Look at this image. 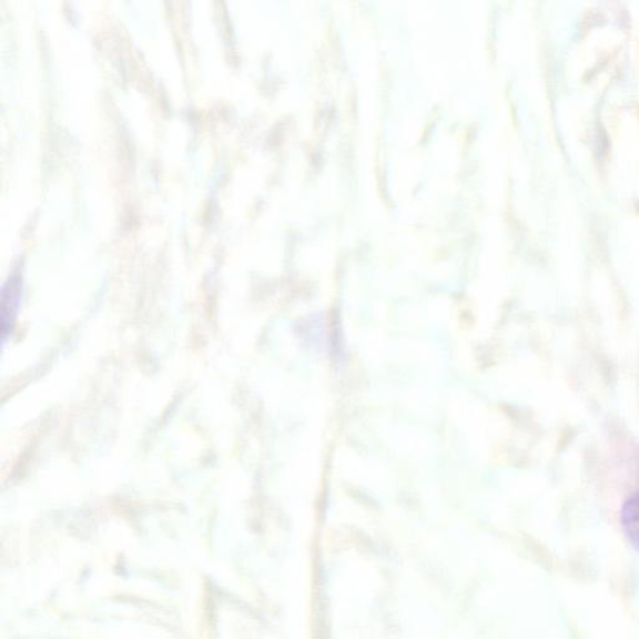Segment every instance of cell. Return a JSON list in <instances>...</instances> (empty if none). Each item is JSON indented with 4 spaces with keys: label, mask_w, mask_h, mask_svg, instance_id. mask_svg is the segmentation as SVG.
I'll return each mask as SVG.
<instances>
[{
    "label": "cell",
    "mask_w": 639,
    "mask_h": 639,
    "mask_svg": "<svg viewBox=\"0 0 639 639\" xmlns=\"http://www.w3.org/2000/svg\"><path fill=\"white\" fill-rule=\"evenodd\" d=\"M621 524L628 541L639 551V493L629 497L625 503Z\"/></svg>",
    "instance_id": "7a4b0ae2"
},
{
    "label": "cell",
    "mask_w": 639,
    "mask_h": 639,
    "mask_svg": "<svg viewBox=\"0 0 639 639\" xmlns=\"http://www.w3.org/2000/svg\"><path fill=\"white\" fill-rule=\"evenodd\" d=\"M22 286H20L18 278H10L9 283L3 288L2 300V338L6 344L7 338L13 333V327L17 322L20 296H22Z\"/></svg>",
    "instance_id": "6da1fadb"
}]
</instances>
